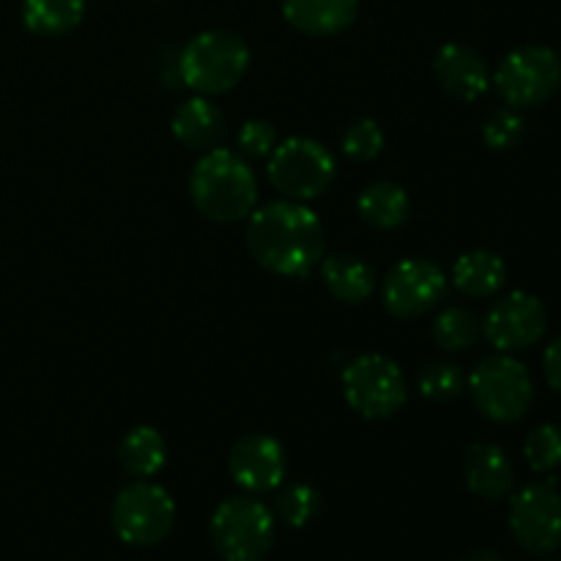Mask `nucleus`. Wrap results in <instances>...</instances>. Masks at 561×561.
Instances as JSON below:
<instances>
[{
  "instance_id": "f257e3e1",
  "label": "nucleus",
  "mask_w": 561,
  "mask_h": 561,
  "mask_svg": "<svg viewBox=\"0 0 561 561\" xmlns=\"http://www.w3.org/2000/svg\"><path fill=\"white\" fill-rule=\"evenodd\" d=\"M247 250L266 272L305 279L327 257V230L307 203L283 197L247 217Z\"/></svg>"
},
{
  "instance_id": "f03ea898",
  "label": "nucleus",
  "mask_w": 561,
  "mask_h": 561,
  "mask_svg": "<svg viewBox=\"0 0 561 561\" xmlns=\"http://www.w3.org/2000/svg\"><path fill=\"white\" fill-rule=\"evenodd\" d=\"M190 197L197 211L217 225H233L257 206V179L250 162L230 148H211L190 173Z\"/></svg>"
},
{
  "instance_id": "7ed1b4c3",
  "label": "nucleus",
  "mask_w": 561,
  "mask_h": 561,
  "mask_svg": "<svg viewBox=\"0 0 561 561\" xmlns=\"http://www.w3.org/2000/svg\"><path fill=\"white\" fill-rule=\"evenodd\" d=\"M250 60L252 53L239 33L203 31L184 44L175 58V75L197 96H222L244 80Z\"/></svg>"
},
{
  "instance_id": "20e7f679",
  "label": "nucleus",
  "mask_w": 561,
  "mask_h": 561,
  "mask_svg": "<svg viewBox=\"0 0 561 561\" xmlns=\"http://www.w3.org/2000/svg\"><path fill=\"white\" fill-rule=\"evenodd\" d=\"M477 411L496 425H513L529 414L535 403V378L513 354L485 356L466 378Z\"/></svg>"
},
{
  "instance_id": "39448f33",
  "label": "nucleus",
  "mask_w": 561,
  "mask_h": 561,
  "mask_svg": "<svg viewBox=\"0 0 561 561\" xmlns=\"http://www.w3.org/2000/svg\"><path fill=\"white\" fill-rule=\"evenodd\" d=\"M211 546L225 561H263L277 537V518L255 496H230L214 510Z\"/></svg>"
},
{
  "instance_id": "423d86ee",
  "label": "nucleus",
  "mask_w": 561,
  "mask_h": 561,
  "mask_svg": "<svg viewBox=\"0 0 561 561\" xmlns=\"http://www.w3.org/2000/svg\"><path fill=\"white\" fill-rule=\"evenodd\" d=\"M268 181L285 201L310 203L332 190L337 159L312 137H288L268 153Z\"/></svg>"
},
{
  "instance_id": "0eeeda50",
  "label": "nucleus",
  "mask_w": 561,
  "mask_h": 561,
  "mask_svg": "<svg viewBox=\"0 0 561 561\" xmlns=\"http://www.w3.org/2000/svg\"><path fill=\"white\" fill-rule=\"evenodd\" d=\"M491 82L507 107H542L561 88V58L548 44H524L504 55Z\"/></svg>"
},
{
  "instance_id": "6e6552de",
  "label": "nucleus",
  "mask_w": 561,
  "mask_h": 561,
  "mask_svg": "<svg viewBox=\"0 0 561 561\" xmlns=\"http://www.w3.org/2000/svg\"><path fill=\"white\" fill-rule=\"evenodd\" d=\"M110 524L115 537L126 546L153 548L173 531L175 502L157 482L135 480L115 493Z\"/></svg>"
},
{
  "instance_id": "1a4fd4ad",
  "label": "nucleus",
  "mask_w": 561,
  "mask_h": 561,
  "mask_svg": "<svg viewBox=\"0 0 561 561\" xmlns=\"http://www.w3.org/2000/svg\"><path fill=\"white\" fill-rule=\"evenodd\" d=\"M343 398L365 420H389L409 400V383L398 362L383 354H365L345 365Z\"/></svg>"
},
{
  "instance_id": "9d476101",
  "label": "nucleus",
  "mask_w": 561,
  "mask_h": 561,
  "mask_svg": "<svg viewBox=\"0 0 561 561\" xmlns=\"http://www.w3.org/2000/svg\"><path fill=\"white\" fill-rule=\"evenodd\" d=\"M510 531L531 557H548L561 546V493L557 480L531 482L510 499Z\"/></svg>"
},
{
  "instance_id": "9b49d317",
  "label": "nucleus",
  "mask_w": 561,
  "mask_h": 561,
  "mask_svg": "<svg viewBox=\"0 0 561 561\" xmlns=\"http://www.w3.org/2000/svg\"><path fill=\"white\" fill-rule=\"evenodd\" d=\"M449 290V277L425 257H403L394 263L383 277V307L389 316L403 318H422L436 310Z\"/></svg>"
},
{
  "instance_id": "f8f14e48",
  "label": "nucleus",
  "mask_w": 561,
  "mask_h": 561,
  "mask_svg": "<svg viewBox=\"0 0 561 561\" xmlns=\"http://www.w3.org/2000/svg\"><path fill=\"white\" fill-rule=\"evenodd\" d=\"M548 332V310L537 296L526 290H513L493 301L482 321V337L499 351V354H518L540 343Z\"/></svg>"
},
{
  "instance_id": "ddd939ff",
  "label": "nucleus",
  "mask_w": 561,
  "mask_h": 561,
  "mask_svg": "<svg viewBox=\"0 0 561 561\" xmlns=\"http://www.w3.org/2000/svg\"><path fill=\"white\" fill-rule=\"evenodd\" d=\"M228 471L247 493H272L285 482L288 455L277 438L266 433H247L230 447Z\"/></svg>"
},
{
  "instance_id": "4468645a",
  "label": "nucleus",
  "mask_w": 561,
  "mask_h": 561,
  "mask_svg": "<svg viewBox=\"0 0 561 561\" xmlns=\"http://www.w3.org/2000/svg\"><path fill=\"white\" fill-rule=\"evenodd\" d=\"M433 77L438 85L449 93V96L460 99V102H477L488 93L491 82V69H488L485 58L469 44L449 42L438 47L433 55Z\"/></svg>"
},
{
  "instance_id": "2eb2a0df",
  "label": "nucleus",
  "mask_w": 561,
  "mask_h": 561,
  "mask_svg": "<svg viewBox=\"0 0 561 561\" xmlns=\"http://www.w3.org/2000/svg\"><path fill=\"white\" fill-rule=\"evenodd\" d=\"M463 482L474 496L485 502L507 499L515 488V469L510 455L493 442H474L463 453Z\"/></svg>"
},
{
  "instance_id": "dca6fc26",
  "label": "nucleus",
  "mask_w": 561,
  "mask_h": 561,
  "mask_svg": "<svg viewBox=\"0 0 561 561\" xmlns=\"http://www.w3.org/2000/svg\"><path fill=\"white\" fill-rule=\"evenodd\" d=\"M170 129H173L175 140L181 146L206 153L211 148L222 146L225 135H228V121H225L222 110L211 99L192 96L175 107L173 118H170Z\"/></svg>"
},
{
  "instance_id": "f3484780",
  "label": "nucleus",
  "mask_w": 561,
  "mask_h": 561,
  "mask_svg": "<svg viewBox=\"0 0 561 561\" xmlns=\"http://www.w3.org/2000/svg\"><path fill=\"white\" fill-rule=\"evenodd\" d=\"M362 0H283V16L305 36H337L359 16Z\"/></svg>"
},
{
  "instance_id": "a211bd4d",
  "label": "nucleus",
  "mask_w": 561,
  "mask_h": 561,
  "mask_svg": "<svg viewBox=\"0 0 561 561\" xmlns=\"http://www.w3.org/2000/svg\"><path fill=\"white\" fill-rule=\"evenodd\" d=\"M449 283L469 299H491L507 283V263L493 250H469L455 261Z\"/></svg>"
},
{
  "instance_id": "6ab92c4d",
  "label": "nucleus",
  "mask_w": 561,
  "mask_h": 561,
  "mask_svg": "<svg viewBox=\"0 0 561 561\" xmlns=\"http://www.w3.org/2000/svg\"><path fill=\"white\" fill-rule=\"evenodd\" d=\"M356 211L362 222L376 230H398L409 222L411 217V197L394 181H373L356 197Z\"/></svg>"
},
{
  "instance_id": "aec40b11",
  "label": "nucleus",
  "mask_w": 561,
  "mask_h": 561,
  "mask_svg": "<svg viewBox=\"0 0 561 561\" xmlns=\"http://www.w3.org/2000/svg\"><path fill=\"white\" fill-rule=\"evenodd\" d=\"M318 268L329 294L345 305H362L376 290V272L356 255H329Z\"/></svg>"
},
{
  "instance_id": "412c9836",
  "label": "nucleus",
  "mask_w": 561,
  "mask_h": 561,
  "mask_svg": "<svg viewBox=\"0 0 561 561\" xmlns=\"http://www.w3.org/2000/svg\"><path fill=\"white\" fill-rule=\"evenodd\" d=\"M118 463L135 480H151L168 463V442L151 425H137L121 438Z\"/></svg>"
},
{
  "instance_id": "4be33fe9",
  "label": "nucleus",
  "mask_w": 561,
  "mask_h": 561,
  "mask_svg": "<svg viewBox=\"0 0 561 561\" xmlns=\"http://www.w3.org/2000/svg\"><path fill=\"white\" fill-rule=\"evenodd\" d=\"M85 0H22V22L36 36H66L80 27Z\"/></svg>"
},
{
  "instance_id": "5701e85b",
  "label": "nucleus",
  "mask_w": 561,
  "mask_h": 561,
  "mask_svg": "<svg viewBox=\"0 0 561 561\" xmlns=\"http://www.w3.org/2000/svg\"><path fill=\"white\" fill-rule=\"evenodd\" d=\"M433 343L442 351L458 354V351H469L480 343L482 337V318L469 307H444L436 318H433Z\"/></svg>"
},
{
  "instance_id": "b1692460",
  "label": "nucleus",
  "mask_w": 561,
  "mask_h": 561,
  "mask_svg": "<svg viewBox=\"0 0 561 561\" xmlns=\"http://www.w3.org/2000/svg\"><path fill=\"white\" fill-rule=\"evenodd\" d=\"M321 504L323 499L316 488L307 485V482H296V485L283 488L277 493V499H274V518L288 526V529H305V526H310L318 518Z\"/></svg>"
},
{
  "instance_id": "393cba45",
  "label": "nucleus",
  "mask_w": 561,
  "mask_h": 561,
  "mask_svg": "<svg viewBox=\"0 0 561 561\" xmlns=\"http://www.w3.org/2000/svg\"><path fill=\"white\" fill-rule=\"evenodd\" d=\"M416 387L425 400L449 403L466 392V376L455 362H427L416 376Z\"/></svg>"
},
{
  "instance_id": "a878e982",
  "label": "nucleus",
  "mask_w": 561,
  "mask_h": 561,
  "mask_svg": "<svg viewBox=\"0 0 561 561\" xmlns=\"http://www.w3.org/2000/svg\"><path fill=\"white\" fill-rule=\"evenodd\" d=\"M526 137V118L515 107H499L482 124V140L491 151L507 153L518 148Z\"/></svg>"
},
{
  "instance_id": "bb28decb",
  "label": "nucleus",
  "mask_w": 561,
  "mask_h": 561,
  "mask_svg": "<svg viewBox=\"0 0 561 561\" xmlns=\"http://www.w3.org/2000/svg\"><path fill=\"white\" fill-rule=\"evenodd\" d=\"M524 458L535 474H551L561 466V427L540 425L526 436Z\"/></svg>"
},
{
  "instance_id": "cd10ccee",
  "label": "nucleus",
  "mask_w": 561,
  "mask_h": 561,
  "mask_svg": "<svg viewBox=\"0 0 561 561\" xmlns=\"http://www.w3.org/2000/svg\"><path fill=\"white\" fill-rule=\"evenodd\" d=\"M383 142H387V137H383L381 124L376 118L354 121L340 137V148L351 162H373L383 151Z\"/></svg>"
},
{
  "instance_id": "c85d7f7f",
  "label": "nucleus",
  "mask_w": 561,
  "mask_h": 561,
  "mask_svg": "<svg viewBox=\"0 0 561 561\" xmlns=\"http://www.w3.org/2000/svg\"><path fill=\"white\" fill-rule=\"evenodd\" d=\"M236 151L250 162V159H268V153L277 148V126L266 118L244 121L236 135Z\"/></svg>"
},
{
  "instance_id": "c756f323",
  "label": "nucleus",
  "mask_w": 561,
  "mask_h": 561,
  "mask_svg": "<svg viewBox=\"0 0 561 561\" xmlns=\"http://www.w3.org/2000/svg\"><path fill=\"white\" fill-rule=\"evenodd\" d=\"M542 373H546L548 387L561 394V337L548 343L546 354H542Z\"/></svg>"
},
{
  "instance_id": "7c9ffc66",
  "label": "nucleus",
  "mask_w": 561,
  "mask_h": 561,
  "mask_svg": "<svg viewBox=\"0 0 561 561\" xmlns=\"http://www.w3.org/2000/svg\"><path fill=\"white\" fill-rule=\"evenodd\" d=\"M460 561H507V559H504L499 551H493V548H474V551H469L466 557H460Z\"/></svg>"
}]
</instances>
